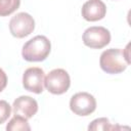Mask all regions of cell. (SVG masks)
Returning a JSON list of instances; mask_svg holds the SVG:
<instances>
[{
  "mask_svg": "<svg viewBox=\"0 0 131 131\" xmlns=\"http://www.w3.org/2000/svg\"><path fill=\"white\" fill-rule=\"evenodd\" d=\"M99 64L103 72L107 74H120L130 64L129 44L125 49L111 48L104 50L99 58Z\"/></svg>",
  "mask_w": 131,
  "mask_h": 131,
  "instance_id": "cell-1",
  "label": "cell"
},
{
  "mask_svg": "<svg viewBox=\"0 0 131 131\" xmlns=\"http://www.w3.org/2000/svg\"><path fill=\"white\" fill-rule=\"evenodd\" d=\"M51 50V43L47 37L38 35L25 43L21 55L27 61H43Z\"/></svg>",
  "mask_w": 131,
  "mask_h": 131,
  "instance_id": "cell-2",
  "label": "cell"
},
{
  "mask_svg": "<svg viewBox=\"0 0 131 131\" xmlns=\"http://www.w3.org/2000/svg\"><path fill=\"white\" fill-rule=\"evenodd\" d=\"M71 85V79L68 72L63 69H54L47 74L44 79L45 88L52 94H63Z\"/></svg>",
  "mask_w": 131,
  "mask_h": 131,
  "instance_id": "cell-3",
  "label": "cell"
},
{
  "mask_svg": "<svg viewBox=\"0 0 131 131\" xmlns=\"http://www.w3.org/2000/svg\"><path fill=\"white\" fill-rule=\"evenodd\" d=\"M35 20L27 12H18L11 17L9 21V31L15 38H25L33 33Z\"/></svg>",
  "mask_w": 131,
  "mask_h": 131,
  "instance_id": "cell-4",
  "label": "cell"
},
{
  "mask_svg": "<svg viewBox=\"0 0 131 131\" xmlns=\"http://www.w3.org/2000/svg\"><path fill=\"white\" fill-rule=\"evenodd\" d=\"M71 111L78 116H89L96 110V100L88 92H78L71 97Z\"/></svg>",
  "mask_w": 131,
  "mask_h": 131,
  "instance_id": "cell-5",
  "label": "cell"
},
{
  "mask_svg": "<svg viewBox=\"0 0 131 131\" xmlns=\"http://www.w3.org/2000/svg\"><path fill=\"white\" fill-rule=\"evenodd\" d=\"M82 39L87 47L100 49L110 43L111 33L103 27H90L84 31Z\"/></svg>",
  "mask_w": 131,
  "mask_h": 131,
  "instance_id": "cell-6",
  "label": "cell"
},
{
  "mask_svg": "<svg viewBox=\"0 0 131 131\" xmlns=\"http://www.w3.org/2000/svg\"><path fill=\"white\" fill-rule=\"evenodd\" d=\"M44 71L38 67H32L25 71L23 75V86L26 90L40 94L44 90Z\"/></svg>",
  "mask_w": 131,
  "mask_h": 131,
  "instance_id": "cell-7",
  "label": "cell"
},
{
  "mask_svg": "<svg viewBox=\"0 0 131 131\" xmlns=\"http://www.w3.org/2000/svg\"><path fill=\"white\" fill-rule=\"evenodd\" d=\"M12 111L16 116H21L24 118L30 119L38 112V103L31 96L21 95L13 101Z\"/></svg>",
  "mask_w": 131,
  "mask_h": 131,
  "instance_id": "cell-8",
  "label": "cell"
},
{
  "mask_svg": "<svg viewBox=\"0 0 131 131\" xmlns=\"http://www.w3.org/2000/svg\"><path fill=\"white\" fill-rule=\"evenodd\" d=\"M82 16L88 21H97L106 14V6L101 0H88L81 9Z\"/></svg>",
  "mask_w": 131,
  "mask_h": 131,
  "instance_id": "cell-9",
  "label": "cell"
},
{
  "mask_svg": "<svg viewBox=\"0 0 131 131\" xmlns=\"http://www.w3.org/2000/svg\"><path fill=\"white\" fill-rule=\"evenodd\" d=\"M6 130L7 131H30L31 127L29 125L27 118L14 115V117L7 123Z\"/></svg>",
  "mask_w": 131,
  "mask_h": 131,
  "instance_id": "cell-10",
  "label": "cell"
},
{
  "mask_svg": "<svg viewBox=\"0 0 131 131\" xmlns=\"http://www.w3.org/2000/svg\"><path fill=\"white\" fill-rule=\"evenodd\" d=\"M20 5V0H0V16L13 13Z\"/></svg>",
  "mask_w": 131,
  "mask_h": 131,
  "instance_id": "cell-11",
  "label": "cell"
},
{
  "mask_svg": "<svg viewBox=\"0 0 131 131\" xmlns=\"http://www.w3.org/2000/svg\"><path fill=\"white\" fill-rule=\"evenodd\" d=\"M116 129L115 126H112L108 119L106 118H98L93 120L89 126H88V130L90 131H97V130H113Z\"/></svg>",
  "mask_w": 131,
  "mask_h": 131,
  "instance_id": "cell-12",
  "label": "cell"
},
{
  "mask_svg": "<svg viewBox=\"0 0 131 131\" xmlns=\"http://www.w3.org/2000/svg\"><path fill=\"white\" fill-rule=\"evenodd\" d=\"M11 114V106L6 100H0V124H3Z\"/></svg>",
  "mask_w": 131,
  "mask_h": 131,
  "instance_id": "cell-13",
  "label": "cell"
},
{
  "mask_svg": "<svg viewBox=\"0 0 131 131\" xmlns=\"http://www.w3.org/2000/svg\"><path fill=\"white\" fill-rule=\"evenodd\" d=\"M6 85H7V76L5 72L2 69H0V92L4 90Z\"/></svg>",
  "mask_w": 131,
  "mask_h": 131,
  "instance_id": "cell-14",
  "label": "cell"
}]
</instances>
